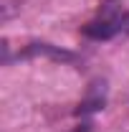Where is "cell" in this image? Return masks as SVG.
Wrapping results in <instances>:
<instances>
[{"instance_id": "6da1fadb", "label": "cell", "mask_w": 129, "mask_h": 132, "mask_svg": "<svg viewBox=\"0 0 129 132\" xmlns=\"http://www.w3.org/2000/svg\"><path fill=\"white\" fill-rule=\"evenodd\" d=\"M127 28H129V13L122 8V3L106 0L99 8L96 18L89 20L81 28V33L86 38H91V41H112L114 36H119V33L127 31Z\"/></svg>"}, {"instance_id": "7a4b0ae2", "label": "cell", "mask_w": 129, "mask_h": 132, "mask_svg": "<svg viewBox=\"0 0 129 132\" xmlns=\"http://www.w3.org/2000/svg\"><path fill=\"white\" fill-rule=\"evenodd\" d=\"M104 104H106V81H104V79H96V81L89 84L86 97L79 102V107H76V117L94 114V112H99V109H104Z\"/></svg>"}, {"instance_id": "3957f363", "label": "cell", "mask_w": 129, "mask_h": 132, "mask_svg": "<svg viewBox=\"0 0 129 132\" xmlns=\"http://www.w3.org/2000/svg\"><path fill=\"white\" fill-rule=\"evenodd\" d=\"M76 132H91V125H81V127H79Z\"/></svg>"}]
</instances>
